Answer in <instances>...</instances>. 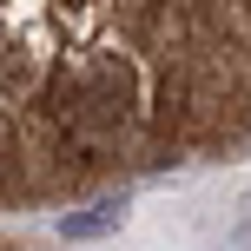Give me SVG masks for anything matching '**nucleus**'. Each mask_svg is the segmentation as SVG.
<instances>
[{
  "label": "nucleus",
  "mask_w": 251,
  "mask_h": 251,
  "mask_svg": "<svg viewBox=\"0 0 251 251\" xmlns=\"http://www.w3.org/2000/svg\"><path fill=\"white\" fill-rule=\"evenodd\" d=\"M33 86H40V53L13 47L7 53V100H33Z\"/></svg>",
  "instance_id": "nucleus-1"
},
{
  "label": "nucleus",
  "mask_w": 251,
  "mask_h": 251,
  "mask_svg": "<svg viewBox=\"0 0 251 251\" xmlns=\"http://www.w3.org/2000/svg\"><path fill=\"white\" fill-rule=\"evenodd\" d=\"M113 218H119V205H100L93 218H66V231H73V238H93V231H106Z\"/></svg>",
  "instance_id": "nucleus-2"
}]
</instances>
